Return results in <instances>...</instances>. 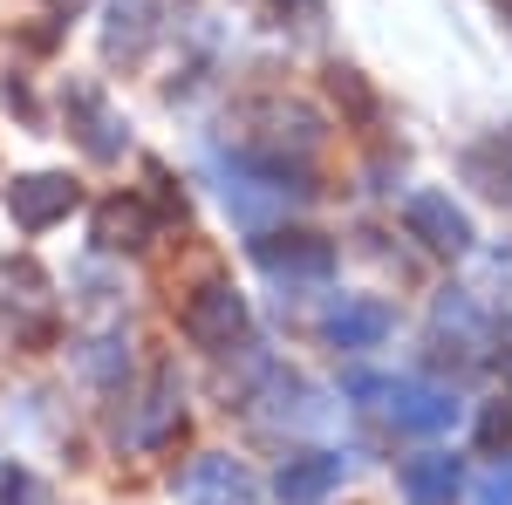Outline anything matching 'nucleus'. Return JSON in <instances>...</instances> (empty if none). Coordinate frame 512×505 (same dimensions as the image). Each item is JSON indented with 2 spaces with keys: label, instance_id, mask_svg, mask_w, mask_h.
Segmentation results:
<instances>
[{
  "label": "nucleus",
  "instance_id": "nucleus-1",
  "mask_svg": "<svg viewBox=\"0 0 512 505\" xmlns=\"http://www.w3.org/2000/svg\"><path fill=\"white\" fill-rule=\"evenodd\" d=\"M349 396H376V410L410 437H437L458 424V396L444 383H424V376H355Z\"/></svg>",
  "mask_w": 512,
  "mask_h": 505
},
{
  "label": "nucleus",
  "instance_id": "nucleus-2",
  "mask_svg": "<svg viewBox=\"0 0 512 505\" xmlns=\"http://www.w3.org/2000/svg\"><path fill=\"white\" fill-rule=\"evenodd\" d=\"M0 335L21 349H41L55 335V287L35 260H0Z\"/></svg>",
  "mask_w": 512,
  "mask_h": 505
},
{
  "label": "nucleus",
  "instance_id": "nucleus-3",
  "mask_svg": "<svg viewBox=\"0 0 512 505\" xmlns=\"http://www.w3.org/2000/svg\"><path fill=\"white\" fill-rule=\"evenodd\" d=\"M178 328H185V342H192V349L226 355V349H239V342L253 335V308H246V294H233L226 280H205V287L185 294Z\"/></svg>",
  "mask_w": 512,
  "mask_h": 505
},
{
  "label": "nucleus",
  "instance_id": "nucleus-4",
  "mask_svg": "<svg viewBox=\"0 0 512 505\" xmlns=\"http://www.w3.org/2000/svg\"><path fill=\"white\" fill-rule=\"evenodd\" d=\"M253 267L287 287H315L335 273V239L308 233V226H267V233H253Z\"/></svg>",
  "mask_w": 512,
  "mask_h": 505
},
{
  "label": "nucleus",
  "instance_id": "nucleus-5",
  "mask_svg": "<svg viewBox=\"0 0 512 505\" xmlns=\"http://www.w3.org/2000/svg\"><path fill=\"white\" fill-rule=\"evenodd\" d=\"M76 205H82V185L69 178V171H21V178L7 185V219H14L21 233L62 226Z\"/></svg>",
  "mask_w": 512,
  "mask_h": 505
},
{
  "label": "nucleus",
  "instance_id": "nucleus-6",
  "mask_svg": "<svg viewBox=\"0 0 512 505\" xmlns=\"http://www.w3.org/2000/svg\"><path fill=\"white\" fill-rule=\"evenodd\" d=\"M62 110H69L76 144L96 157V164H117V157L130 151V130H123V117L110 110V96H103L96 82H69V89H62Z\"/></svg>",
  "mask_w": 512,
  "mask_h": 505
},
{
  "label": "nucleus",
  "instance_id": "nucleus-7",
  "mask_svg": "<svg viewBox=\"0 0 512 505\" xmlns=\"http://www.w3.org/2000/svg\"><path fill=\"white\" fill-rule=\"evenodd\" d=\"M178 499L185 505H260V478L226 458V451H198L192 465L178 471Z\"/></svg>",
  "mask_w": 512,
  "mask_h": 505
},
{
  "label": "nucleus",
  "instance_id": "nucleus-8",
  "mask_svg": "<svg viewBox=\"0 0 512 505\" xmlns=\"http://www.w3.org/2000/svg\"><path fill=\"white\" fill-rule=\"evenodd\" d=\"M185 424V389L171 369H151V383L137 396V410H130V424H123V444H137V451H158L171 444V430Z\"/></svg>",
  "mask_w": 512,
  "mask_h": 505
},
{
  "label": "nucleus",
  "instance_id": "nucleus-9",
  "mask_svg": "<svg viewBox=\"0 0 512 505\" xmlns=\"http://www.w3.org/2000/svg\"><path fill=\"white\" fill-rule=\"evenodd\" d=\"M321 335H328L335 349H383L396 335V308L376 301V294H342L335 308L321 314Z\"/></svg>",
  "mask_w": 512,
  "mask_h": 505
},
{
  "label": "nucleus",
  "instance_id": "nucleus-10",
  "mask_svg": "<svg viewBox=\"0 0 512 505\" xmlns=\"http://www.w3.org/2000/svg\"><path fill=\"white\" fill-rule=\"evenodd\" d=\"M403 226L424 239L431 253H472V219H465V205H451V192H410L403 198Z\"/></svg>",
  "mask_w": 512,
  "mask_h": 505
},
{
  "label": "nucleus",
  "instance_id": "nucleus-11",
  "mask_svg": "<svg viewBox=\"0 0 512 505\" xmlns=\"http://www.w3.org/2000/svg\"><path fill=\"white\" fill-rule=\"evenodd\" d=\"M396 492L410 505H451L465 492V465H458L451 451H417V458L396 465Z\"/></svg>",
  "mask_w": 512,
  "mask_h": 505
},
{
  "label": "nucleus",
  "instance_id": "nucleus-12",
  "mask_svg": "<svg viewBox=\"0 0 512 505\" xmlns=\"http://www.w3.org/2000/svg\"><path fill=\"white\" fill-rule=\"evenodd\" d=\"M335 485H342V458L335 451H301V458H280V471H274L280 505H328Z\"/></svg>",
  "mask_w": 512,
  "mask_h": 505
},
{
  "label": "nucleus",
  "instance_id": "nucleus-13",
  "mask_svg": "<svg viewBox=\"0 0 512 505\" xmlns=\"http://www.w3.org/2000/svg\"><path fill=\"white\" fill-rule=\"evenodd\" d=\"M158 226L164 219L144 198H103V205H96V246H103V253H144Z\"/></svg>",
  "mask_w": 512,
  "mask_h": 505
},
{
  "label": "nucleus",
  "instance_id": "nucleus-14",
  "mask_svg": "<svg viewBox=\"0 0 512 505\" xmlns=\"http://www.w3.org/2000/svg\"><path fill=\"white\" fill-rule=\"evenodd\" d=\"M485 321H478L472 308V294H444L437 301V355H451L458 349V362H485Z\"/></svg>",
  "mask_w": 512,
  "mask_h": 505
},
{
  "label": "nucleus",
  "instance_id": "nucleus-15",
  "mask_svg": "<svg viewBox=\"0 0 512 505\" xmlns=\"http://www.w3.org/2000/svg\"><path fill=\"white\" fill-rule=\"evenodd\" d=\"M465 178H472L492 205H512V123L492 130V137H478L472 151H465Z\"/></svg>",
  "mask_w": 512,
  "mask_h": 505
},
{
  "label": "nucleus",
  "instance_id": "nucleus-16",
  "mask_svg": "<svg viewBox=\"0 0 512 505\" xmlns=\"http://www.w3.org/2000/svg\"><path fill=\"white\" fill-rule=\"evenodd\" d=\"M158 7L151 0H117L110 7V35H103V55L110 62H137L144 48H151V35H158V21H151Z\"/></svg>",
  "mask_w": 512,
  "mask_h": 505
},
{
  "label": "nucleus",
  "instance_id": "nucleus-17",
  "mask_svg": "<svg viewBox=\"0 0 512 505\" xmlns=\"http://www.w3.org/2000/svg\"><path fill=\"white\" fill-rule=\"evenodd\" d=\"M328 96H335V110H342V117L355 123V130H376V123H383V103H376V89H369V82L355 76V69H342V62H335V69H328Z\"/></svg>",
  "mask_w": 512,
  "mask_h": 505
},
{
  "label": "nucleus",
  "instance_id": "nucleus-18",
  "mask_svg": "<svg viewBox=\"0 0 512 505\" xmlns=\"http://www.w3.org/2000/svg\"><path fill=\"white\" fill-rule=\"evenodd\" d=\"M472 505H512V458H492L472 478Z\"/></svg>",
  "mask_w": 512,
  "mask_h": 505
},
{
  "label": "nucleus",
  "instance_id": "nucleus-19",
  "mask_svg": "<svg viewBox=\"0 0 512 505\" xmlns=\"http://www.w3.org/2000/svg\"><path fill=\"white\" fill-rule=\"evenodd\" d=\"M0 505H48V492H41V478L35 471H0Z\"/></svg>",
  "mask_w": 512,
  "mask_h": 505
},
{
  "label": "nucleus",
  "instance_id": "nucleus-20",
  "mask_svg": "<svg viewBox=\"0 0 512 505\" xmlns=\"http://www.w3.org/2000/svg\"><path fill=\"white\" fill-rule=\"evenodd\" d=\"M478 437H485V451H499V444L512 437V410H506V403H492V410H485V424H478Z\"/></svg>",
  "mask_w": 512,
  "mask_h": 505
},
{
  "label": "nucleus",
  "instance_id": "nucleus-21",
  "mask_svg": "<svg viewBox=\"0 0 512 505\" xmlns=\"http://www.w3.org/2000/svg\"><path fill=\"white\" fill-rule=\"evenodd\" d=\"M492 349H499V369H506V383H512V321L492 335Z\"/></svg>",
  "mask_w": 512,
  "mask_h": 505
},
{
  "label": "nucleus",
  "instance_id": "nucleus-22",
  "mask_svg": "<svg viewBox=\"0 0 512 505\" xmlns=\"http://www.w3.org/2000/svg\"><path fill=\"white\" fill-rule=\"evenodd\" d=\"M499 14H506V28H512V0H499Z\"/></svg>",
  "mask_w": 512,
  "mask_h": 505
}]
</instances>
